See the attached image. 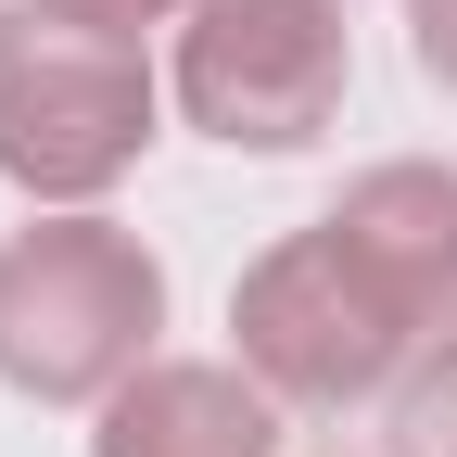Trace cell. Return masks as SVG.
I'll use <instances>...</instances> for the list:
<instances>
[{"instance_id": "obj_2", "label": "cell", "mask_w": 457, "mask_h": 457, "mask_svg": "<svg viewBox=\"0 0 457 457\" xmlns=\"http://www.w3.org/2000/svg\"><path fill=\"white\" fill-rule=\"evenodd\" d=\"M228 356H242L279 407L343 420V407H394V381H407L432 343L381 293V267L318 216V228H279V242L228 279Z\"/></svg>"}, {"instance_id": "obj_9", "label": "cell", "mask_w": 457, "mask_h": 457, "mask_svg": "<svg viewBox=\"0 0 457 457\" xmlns=\"http://www.w3.org/2000/svg\"><path fill=\"white\" fill-rule=\"evenodd\" d=\"M38 13H77V26H153V13H191V0H38Z\"/></svg>"}, {"instance_id": "obj_4", "label": "cell", "mask_w": 457, "mask_h": 457, "mask_svg": "<svg viewBox=\"0 0 457 457\" xmlns=\"http://www.w3.org/2000/svg\"><path fill=\"white\" fill-rule=\"evenodd\" d=\"M165 89L216 153H318L356 89V26L343 0H191Z\"/></svg>"}, {"instance_id": "obj_8", "label": "cell", "mask_w": 457, "mask_h": 457, "mask_svg": "<svg viewBox=\"0 0 457 457\" xmlns=\"http://www.w3.org/2000/svg\"><path fill=\"white\" fill-rule=\"evenodd\" d=\"M407 51H420V77L457 102V0H407Z\"/></svg>"}, {"instance_id": "obj_7", "label": "cell", "mask_w": 457, "mask_h": 457, "mask_svg": "<svg viewBox=\"0 0 457 457\" xmlns=\"http://www.w3.org/2000/svg\"><path fill=\"white\" fill-rule=\"evenodd\" d=\"M381 457H457V343L394 381V420H381Z\"/></svg>"}, {"instance_id": "obj_5", "label": "cell", "mask_w": 457, "mask_h": 457, "mask_svg": "<svg viewBox=\"0 0 457 457\" xmlns=\"http://www.w3.org/2000/svg\"><path fill=\"white\" fill-rule=\"evenodd\" d=\"M89 457H279V394L242 356H153L102 394Z\"/></svg>"}, {"instance_id": "obj_3", "label": "cell", "mask_w": 457, "mask_h": 457, "mask_svg": "<svg viewBox=\"0 0 457 457\" xmlns=\"http://www.w3.org/2000/svg\"><path fill=\"white\" fill-rule=\"evenodd\" d=\"M165 77L128 26H77L13 0L0 13V179L26 204H102L153 153Z\"/></svg>"}, {"instance_id": "obj_1", "label": "cell", "mask_w": 457, "mask_h": 457, "mask_svg": "<svg viewBox=\"0 0 457 457\" xmlns=\"http://www.w3.org/2000/svg\"><path fill=\"white\" fill-rule=\"evenodd\" d=\"M153 330H165V267L102 204H38L0 242V381L26 407H102L114 381L153 369Z\"/></svg>"}, {"instance_id": "obj_6", "label": "cell", "mask_w": 457, "mask_h": 457, "mask_svg": "<svg viewBox=\"0 0 457 457\" xmlns=\"http://www.w3.org/2000/svg\"><path fill=\"white\" fill-rule=\"evenodd\" d=\"M330 228L381 267V293L420 318V343H457V165H432V153L369 165L330 204Z\"/></svg>"}]
</instances>
